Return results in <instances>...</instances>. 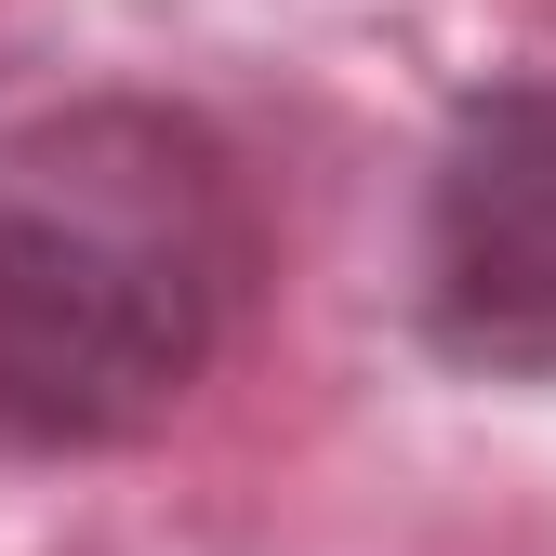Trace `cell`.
I'll return each mask as SVG.
<instances>
[{"instance_id":"cell-1","label":"cell","mask_w":556,"mask_h":556,"mask_svg":"<svg viewBox=\"0 0 556 556\" xmlns=\"http://www.w3.org/2000/svg\"><path fill=\"white\" fill-rule=\"evenodd\" d=\"M265 278L239 147L173 93H66L0 132V451H132L226 371Z\"/></svg>"},{"instance_id":"cell-2","label":"cell","mask_w":556,"mask_h":556,"mask_svg":"<svg viewBox=\"0 0 556 556\" xmlns=\"http://www.w3.org/2000/svg\"><path fill=\"white\" fill-rule=\"evenodd\" d=\"M410 331L477 384H556V80L451 106L410 226Z\"/></svg>"}]
</instances>
